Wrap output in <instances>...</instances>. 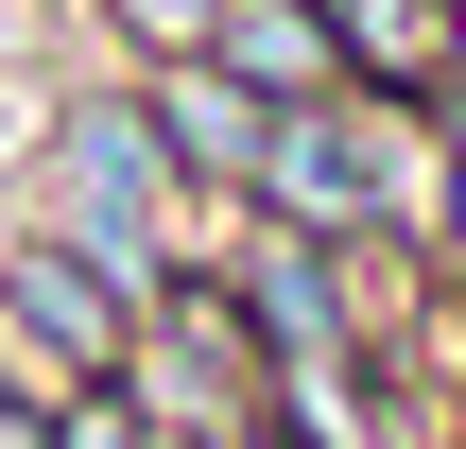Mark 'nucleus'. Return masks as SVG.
<instances>
[{
	"label": "nucleus",
	"mask_w": 466,
	"mask_h": 449,
	"mask_svg": "<svg viewBox=\"0 0 466 449\" xmlns=\"http://www.w3.org/2000/svg\"><path fill=\"white\" fill-rule=\"evenodd\" d=\"M242 225L259 242H311V260H363L380 242V104L363 87L346 104H294L259 138V173H242Z\"/></svg>",
	"instance_id": "obj_2"
},
{
	"label": "nucleus",
	"mask_w": 466,
	"mask_h": 449,
	"mask_svg": "<svg viewBox=\"0 0 466 449\" xmlns=\"http://www.w3.org/2000/svg\"><path fill=\"white\" fill-rule=\"evenodd\" d=\"M138 87V121H156V156H173V190L190 208H242V173H259V138H277V104H242L208 52L190 69H121Z\"/></svg>",
	"instance_id": "obj_3"
},
{
	"label": "nucleus",
	"mask_w": 466,
	"mask_h": 449,
	"mask_svg": "<svg viewBox=\"0 0 466 449\" xmlns=\"http://www.w3.org/2000/svg\"><path fill=\"white\" fill-rule=\"evenodd\" d=\"M86 35L121 69H190V52H225V0H86Z\"/></svg>",
	"instance_id": "obj_6"
},
{
	"label": "nucleus",
	"mask_w": 466,
	"mask_h": 449,
	"mask_svg": "<svg viewBox=\"0 0 466 449\" xmlns=\"http://www.w3.org/2000/svg\"><path fill=\"white\" fill-rule=\"evenodd\" d=\"M138 329H156L138 277H104V260L52 242L35 208L0 225V363H17L35 398H121V381H138Z\"/></svg>",
	"instance_id": "obj_1"
},
{
	"label": "nucleus",
	"mask_w": 466,
	"mask_h": 449,
	"mask_svg": "<svg viewBox=\"0 0 466 449\" xmlns=\"http://www.w3.org/2000/svg\"><path fill=\"white\" fill-rule=\"evenodd\" d=\"M190 449H277V433H190Z\"/></svg>",
	"instance_id": "obj_8"
},
{
	"label": "nucleus",
	"mask_w": 466,
	"mask_h": 449,
	"mask_svg": "<svg viewBox=\"0 0 466 449\" xmlns=\"http://www.w3.org/2000/svg\"><path fill=\"white\" fill-rule=\"evenodd\" d=\"M242 104H346V52H329V0H225V52H208Z\"/></svg>",
	"instance_id": "obj_5"
},
{
	"label": "nucleus",
	"mask_w": 466,
	"mask_h": 449,
	"mask_svg": "<svg viewBox=\"0 0 466 449\" xmlns=\"http://www.w3.org/2000/svg\"><path fill=\"white\" fill-rule=\"evenodd\" d=\"M0 449H69V398H35L17 363H0Z\"/></svg>",
	"instance_id": "obj_7"
},
{
	"label": "nucleus",
	"mask_w": 466,
	"mask_h": 449,
	"mask_svg": "<svg viewBox=\"0 0 466 449\" xmlns=\"http://www.w3.org/2000/svg\"><path fill=\"white\" fill-rule=\"evenodd\" d=\"M329 52L363 104H450L466 87V0H329Z\"/></svg>",
	"instance_id": "obj_4"
}]
</instances>
